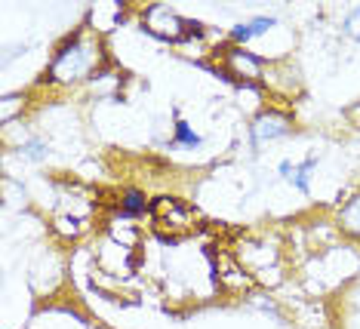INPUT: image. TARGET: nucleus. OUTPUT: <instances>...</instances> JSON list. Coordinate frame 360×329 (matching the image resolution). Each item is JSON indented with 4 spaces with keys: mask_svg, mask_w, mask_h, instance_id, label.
<instances>
[{
    "mask_svg": "<svg viewBox=\"0 0 360 329\" xmlns=\"http://www.w3.org/2000/svg\"><path fill=\"white\" fill-rule=\"evenodd\" d=\"M339 225H342V231H348V234L360 237V194H357V197H351L345 207H342V212H339Z\"/></svg>",
    "mask_w": 360,
    "mask_h": 329,
    "instance_id": "obj_6",
    "label": "nucleus"
},
{
    "mask_svg": "<svg viewBox=\"0 0 360 329\" xmlns=\"http://www.w3.org/2000/svg\"><path fill=\"white\" fill-rule=\"evenodd\" d=\"M25 154H28L31 160H40V157H44V145H40V142H31V145H25Z\"/></svg>",
    "mask_w": 360,
    "mask_h": 329,
    "instance_id": "obj_12",
    "label": "nucleus"
},
{
    "mask_svg": "<svg viewBox=\"0 0 360 329\" xmlns=\"http://www.w3.org/2000/svg\"><path fill=\"white\" fill-rule=\"evenodd\" d=\"M145 209V197L139 191H127V200H124V216H136V212Z\"/></svg>",
    "mask_w": 360,
    "mask_h": 329,
    "instance_id": "obj_8",
    "label": "nucleus"
},
{
    "mask_svg": "<svg viewBox=\"0 0 360 329\" xmlns=\"http://www.w3.org/2000/svg\"><path fill=\"white\" fill-rule=\"evenodd\" d=\"M290 133V117H283V114L277 111H265L259 114V120L252 123V136H256V142H274V138H281Z\"/></svg>",
    "mask_w": 360,
    "mask_h": 329,
    "instance_id": "obj_5",
    "label": "nucleus"
},
{
    "mask_svg": "<svg viewBox=\"0 0 360 329\" xmlns=\"http://www.w3.org/2000/svg\"><path fill=\"white\" fill-rule=\"evenodd\" d=\"M311 167H314V160H308V163H305V167L292 169V176H290V179H292V182H296V185L302 188V191H308V179H305V176H308V172H311Z\"/></svg>",
    "mask_w": 360,
    "mask_h": 329,
    "instance_id": "obj_11",
    "label": "nucleus"
},
{
    "mask_svg": "<svg viewBox=\"0 0 360 329\" xmlns=\"http://www.w3.org/2000/svg\"><path fill=\"white\" fill-rule=\"evenodd\" d=\"M345 34L354 37V40H360V6L345 19Z\"/></svg>",
    "mask_w": 360,
    "mask_h": 329,
    "instance_id": "obj_10",
    "label": "nucleus"
},
{
    "mask_svg": "<svg viewBox=\"0 0 360 329\" xmlns=\"http://www.w3.org/2000/svg\"><path fill=\"white\" fill-rule=\"evenodd\" d=\"M96 59H99V46L77 37L59 49V56H56V62L50 68V77L59 80V84H75V80L86 77V74L93 71Z\"/></svg>",
    "mask_w": 360,
    "mask_h": 329,
    "instance_id": "obj_1",
    "label": "nucleus"
},
{
    "mask_svg": "<svg viewBox=\"0 0 360 329\" xmlns=\"http://www.w3.org/2000/svg\"><path fill=\"white\" fill-rule=\"evenodd\" d=\"M145 25H148V31H154L158 37H167V40H182V37H188V31H182V28H198V25L185 22L176 10H169V6H163V4H154L151 10L145 13Z\"/></svg>",
    "mask_w": 360,
    "mask_h": 329,
    "instance_id": "obj_3",
    "label": "nucleus"
},
{
    "mask_svg": "<svg viewBox=\"0 0 360 329\" xmlns=\"http://www.w3.org/2000/svg\"><path fill=\"white\" fill-rule=\"evenodd\" d=\"M151 216H154V228L169 240H179V237L194 231V212L176 197H160L151 207Z\"/></svg>",
    "mask_w": 360,
    "mask_h": 329,
    "instance_id": "obj_2",
    "label": "nucleus"
},
{
    "mask_svg": "<svg viewBox=\"0 0 360 329\" xmlns=\"http://www.w3.org/2000/svg\"><path fill=\"white\" fill-rule=\"evenodd\" d=\"M225 74L234 80H247V84H252V80L262 77V65L252 53H243V49H228L225 56Z\"/></svg>",
    "mask_w": 360,
    "mask_h": 329,
    "instance_id": "obj_4",
    "label": "nucleus"
},
{
    "mask_svg": "<svg viewBox=\"0 0 360 329\" xmlns=\"http://www.w3.org/2000/svg\"><path fill=\"white\" fill-rule=\"evenodd\" d=\"M274 19H252L250 25H237V28L231 31V37L237 40V44H247V40H252L256 34H265L268 28H274Z\"/></svg>",
    "mask_w": 360,
    "mask_h": 329,
    "instance_id": "obj_7",
    "label": "nucleus"
},
{
    "mask_svg": "<svg viewBox=\"0 0 360 329\" xmlns=\"http://www.w3.org/2000/svg\"><path fill=\"white\" fill-rule=\"evenodd\" d=\"M176 133H179V142L188 145V148H198V145H200V136H194L191 129H188V123H179Z\"/></svg>",
    "mask_w": 360,
    "mask_h": 329,
    "instance_id": "obj_9",
    "label": "nucleus"
}]
</instances>
